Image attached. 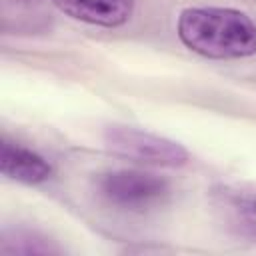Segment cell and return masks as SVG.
<instances>
[{
  "instance_id": "cell-1",
  "label": "cell",
  "mask_w": 256,
  "mask_h": 256,
  "mask_svg": "<svg viewBox=\"0 0 256 256\" xmlns=\"http://www.w3.org/2000/svg\"><path fill=\"white\" fill-rule=\"evenodd\" d=\"M180 42L212 60H240L256 54V22L242 10L222 6H190L178 14Z\"/></svg>"
},
{
  "instance_id": "cell-2",
  "label": "cell",
  "mask_w": 256,
  "mask_h": 256,
  "mask_svg": "<svg viewBox=\"0 0 256 256\" xmlns=\"http://www.w3.org/2000/svg\"><path fill=\"white\" fill-rule=\"evenodd\" d=\"M102 138L112 154L128 158L132 162L162 168H180L190 160V154L182 144L140 128L112 124L104 128Z\"/></svg>"
},
{
  "instance_id": "cell-3",
  "label": "cell",
  "mask_w": 256,
  "mask_h": 256,
  "mask_svg": "<svg viewBox=\"0 0 256 256\" xmlns=\"http://www.w3.org/2000/svg\"><path fill=\"white\" fill-rule=\"evenodd\" d=\"M98 194L112 206L122 210H146L164 202L170 194V184L142 170H110L96 180Z\"/></svg>"
},
{
  "instance_id": "cell-4",
  "label": "cell",
  "mask_w": 256,
  "mask_h": 256,
  "mask_svg": "<svg viewBox=\"0 0 256 256\" xmlns=\"http://www.w3.org/2000/svg\"><path fill=\"white\" fill-rule=\"evenodd\" d=\"M52 2L66 16L102 28H118L126 24L132 18L136 6V0H52Z\"/></svg>"
},
{
  "instance_id": "cell-5",
  "label": "cell",
  "mask_w": 256,
  "mask_h": 256,
  "mask_svg": "<svg viewBox=\"0 0 256 256\" xmlns=\"http://www.w3.org/2000/svg\"><path fill=\"white\" fill-rule=\"evenodd\" d=\"M0 172L22 184H42L52 176V166L38 152L2 138L0 142Z\"/></svg>"
},
{
  "instance_id": "cell-6",
  "label": "cell",
  "mask_w": 256,
  "mask_h": 256,
  "mask_svg": "<svg viewBox=\"0 0 256 256\" xmlns=\"http://www.w3.org/2000/svg\"><path fill=\"white\" fill-rule=\"evenodd\" d=\"M224 206L234 222L248 234L256 236V186H236L222 190Z\"/></svg>"
},
{
  "instance_id": "cell-7",
  "label": "cell",
  "mask_w": 256,
  "mask_h": 256,
  "mask_svg": "<svg viewBox=\"0 0 256 256\" xmlns=\"http://www.w3.org/2000/svg\"><path fill=\"white\" fill-rule=\"evenodd\" d=\"M20 2H28V0H20Z\"/></svg>"
}]
</instances>
